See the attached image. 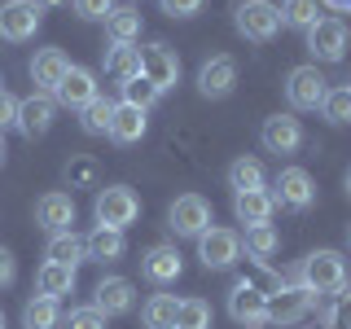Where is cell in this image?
<instances>
[{
    "label": "cell",
    "instance_id": "e0dca14e",
    "mask_svg": "<svg viewBox=\"0 0 351 329\" xmlns=\"http://www.w3.org/2000/svg\"><path fill=\"white\" fill-rule=\"evenodd\" d=\"M237 88V62L233 58H211L202 62V71H197V93L219 101V97H228Z\"/></svg>",
    "mask_w": 351,
    "mask_h": 329
},
{
    "label": "cell",
    "instance_id": "6da1fadb",
    "mask_svg": "<svg viewBox=\"0 0 351 329\" xmlns=\"http://www.w3.org/2000/svg\"><path fill=\"white\" fill-rule=\"evenodd\" d=\"M299 285H307L312 294H329L338 285H347V259L338 250H312L299 263Z\"/></svg>",
    "mask_w": 351,
    "mask_h": 329
},
{
    "label": "cell",
    "instance_id": "f35d334b",
    "mask_svg": "<svg viewBox=\"0 0 351 329\" xmlns=\"http://www.w3.org/2000/svg\"><path fill=\"white\" fill-rule=\"evenodd\" d=\"M66 329H106V316L97 312V307H75V312L66 316Z\"/></svg>",
    "mask_w": 351,
    "mask_h": 329
},
{
    "label": "cell",
    "instance_id": "8d00e7d4",
    "mask_svg": "<svg viewBox=\"0 0 351 329\" xmlns=\"http://www.w3.org/2000/svg\"><path fill=\"white\" fill-rule=\"evenodd\" d=\"M119 88H123V101H128V106H141V110H149V106L162 97L158 88L145 80V75H132V80H128V84H119Z\"/></svg>",
    "mask_w": 351,
    "mask_h": 329
},
{
    "label": "cell",
    "instance_id": "ba28073f",
    "mask_svg": "<svg viewBox=\"0 0 351 329\" xmlns=\"http://www.w3.org/2000/svg\"><path fill=\"white\" fill-rule=\"evenodd\" d=\"M40 5L36 0H5L0 5V40H9V44H22V40H31L40 31Z\"/></svg>",
    "mask_w": 351,
    "mask_h": 329
},
{
    "label": "cell",
    "instance_id": "f6af8a7d",
    "mask_svg": "<svg viewBox=\"0 0 351 329\" xmlns=\"http://www.w3.org/2000/svg\"><path fill=\"white\" fill-rule=\"evenodd\" d=\"M36 5H40V9H53V5H62V0H36Z\"/></svg>",
    "mask_w": 351,
    "mask_h": 329
},
{
    "label": "cell",
    "instance_id": "4316f807",
    "mask_svg": "<svg viewBox=\"0 0 351 329\" xmlns=\"http://www.w3.org/2000/svg\"><path fill=\"white\" fill-rule=\"evenodd\" d=\"M321 316L329 329H351V285H338V290L321 294Z\"/></svg>",
    "mask_w": 351,
    "mask_h": 329
},
{
    "label": "cell",
    "instance_id": "8fae6325",
    "mask_svg": "<svg viewBox=\"0 0 351 329\" xmlns=\"http://www.w3.org/2000/svg\"><path fill=\"white\" fill-rule=\"evenodd\" d=\"M197 259H202L206 268H233L241 259V237L233 228H206V233L197 237Z\"/></svg>",
    "mask_w": 351,
    "mask_h": 329
},
{
    "label": "cell",
    "instance_id": "60d3db41",
    "mask_svg": "<svg viewBox=\"0 0 351 329\" xmlns=\"http://www.w3.org/2000/svg\"><path fill=\"white\" fill-rule=\"evenodd\" d=\"M162 5V14H171V18H193L197 9H202V0H158Z\"/></svg>",
    "mask_w": 351,
    "mask_h": 329
},
{
    "label": "cell",
    "instance_id": "9a60e30c",
    "mask_svg": "<svg viewBox=\"0 0 351 329\" xmlns=\"http://www.w3.org/2000/svg\"><path fill=\"white\" fill-rule=\"evenodd\" d=\"M259 141H263L268 154H294L303 145V123L294 114H272V119H263Z\"/></svg>",
    "mask_w": 351,
    "mask_h": 329
},
{
    "label": "cell",
    "instance_id": "5b68a950",
    "mask_svg": "<svg viewBox=\"0 0 351 329\" xmlns=\"http://www.w3.org/2000/svg\"><path fill=\"white\" fill-rule=\"evenodd\" d=\"M325 93H329V80L316 66H294V71L285 75V101L294 110H321Z\"/></svg>",
    "mask_w": 351,
    "mask_h": 329
},
{
    "label": "cell",
    "instance_id": "7bdbcfd3",
    "mask_svg": "<svg viewBox=\"0 0 351 329\" xmlns=\"http://www.w3.org/2000/svg\"><path fill=\"white\" fill-rule=\"evenodd\" d=\"M14 277H18V263H14V255H9L5 246H0V290H9Z\"/></svg>",
    "mask_w": 351,
    "mask_h": 329
},
{
    "label": "cell",
    "instance_id": "2e32d148",
    "mask_svg": "<svg viewBox=\"0 0 351 329\" xmlns=\"http://www.w3.org/2000/svg\"><path fill=\"white\" fill-rule=\"evenodd\" d=\"M36 224H40L49 237L71 233V224H75V202H71V193H44L40 202H36Z\"/></svg>",
    "mask_w": 351,
    "mask_h": 329
},
{
    "label": "cell",
    "instance_id": "cb8c5ba5",
    "mask_svg": "<svg viewBox=\"0 0 351 329\" xmlns=\"http://www.w3.org/2000/svg\"><path fill=\"white\" fill-rule=\"evenodd\" d=\"M106 75L114 84H128L132 75H141V49L136 44H110L106 49Z\"/></svg>",
    "mask_w": 351,
    "mask_h": 329
},
{
    "label": "cell",
    "instance_id": "b9f144b4",
    "mask_svg": "<svg viewBox=\"0 0 351 329\" xmlns=\"http://www.w3.org/2000/svg\"><path fill=\"white\" fill-rule=\"evenodd\" d=\"M14 119H18V97L0 88V132H5V127H14Z\"/></svg>",
    "mask_w": 351,
    "mask_h": 329
},
{
    "label": "cell",
    "instance_id": "9c48e42d",
    "mask_svg": "<svg viewBox=\"0 0 351 329\" xmlns=\"http://www.w3.org/2000/svg\"><path fill=\"white\" fill-rule=\"evenodd\" d=\"M228 316H233L237 325H263L268 321V290L241 277L233 285V294H228Z\"/></svg>",
    "mask_w": 351,
    "mask_h": 329
},
{
    "label": "cell",
    "instance_id": "44dd1931",
    "mask_svg": "<svg viewBox=\"0 0 351 329\" xmlns=\"http://www.w3.org/2000/svg\"><path fill=\"white\" fill-rule=\"evenodd\" d=\"M71 71V62H66V53L62 49H40L36 53V62H31V80H36V93H49L53 97V88L62 84V75Z\"/></svg>",
    "mask_w": 351,
    "mask_h": 329
},
{
    "label": "cell",
    "instance_id": "f546056e",
    "mask_svg": "<svg viewBox=\"0 0 351 329\" xmlns=\"http://www.w3.org/2000/svg\"><path fill=\"white\" fill-rule=\"evenodd\" d=\"M58 321H62L58 299H49V294H36V299L22 307V325H27V329H53Z\"/></svg>",
    "mask_w": 351,
    "mask_h": 329
},
{
    "label": "cell",
    "instance_id": "d6a6232c",
    "mask_svg": "<svg viewBox=\"0 0 351 329\" xmlns=\"http://www.w3.org/2000/svg\"><path fill=\"white\" fill-rule=\"evenodd\" d=\"M80 123H84V132L88 136H110V114H114V101H106V97H97V101H88L84 110H80Z\"/></svg>",
    "mask_w": 351,
    "mask_h": 329
},
{
    "label": "cell",
    "instance_id": "d590c367",
    "mask_svg": "<svg viewBox=\"0 0 351 329\" xmlns=\"http://www.w3.org/2000/svg\"><path fill=\"white\" fill-rule=\"evenodd\" d=\"M321 114L329 119V123H351V93L347 88H329L325 93V101H321Z\"/></svg>",
    "mask_w": 351,
    "mask_h": 329
},
{
    "label": "cell",
    "instance_id": "c3c4849f",
    "mask_svg": "<svg viewBox=\"0 0 351 329\" xmlns=\"http://www.w3.org/2000/svg\"><path fill=\"white\" fill-rule=\"evenodd\" d=\"M0 329H5V312H0Z\"/></svg>",
    "mask_w": 351,
    "mask_h": 329
},
{
    "label": "cell",
    "instance_id": "d6986e66",
    "mask_svg": "<svg viewBox=\"0 0 351 329\" xmlns=\"http://www.w3.org/2000/svg\"><path fill=\"white\" fill-rule=\"evenodd\" d=\"M180 250L176 246H149L145 255H141V272H145V281L154 285H171L176 277H180Z\"/></svg>",
    "mask_w": 351,
    "mask_h": 329
},
{
    "label": "cell",
    "instance_id": "83f0119b",
    "mask_svg": "<svg viewBox=\"0 0 351 329\" xmlns=\"http://www.w3.org/2000/svg\"><path fill=\"white\" fill-rule=\"evenodd\" d=\"M84 246H88V259H119L123 255V233L119 228H106V224H97L93 233L84 237Z\"/></svg>",
    "mask_w": 351,
    "mask_h": 329
},
{
    "label": "cell",
    "instance_id": "e575fe53",
    "mask_svg": "<svg viewBox=\"0 0 351 329\" xmlns=\"http://www.w3.org/2000/svg\"><path fill=\"white\" fill-rule=\"evenodd\" d=\"M277 246H281V237H277V228H272V224H250L246 228V250L255 259H268Z\"/></svg>",
    "mask_w": 351,
    "mask_h": 329
},
{
    "label": "cell",
    "instance_id": "f1b7e54d",
    "mask_svg": "<svg viewBox=\"0 0 351 329\" xmlns=\"http://www.w3.org/2000/svg\"><path fill=\"white\" fill-rule=\"evenodd\" d=\"M106 36H110V44H136V36H141V14L136 9H119L114 5V14L106 18Z\"/></svg>",
    "mask_w": 351,
    "mask_h": 329
},
{
    "label": "cell",
    "instance_id": "836d02e7",
    "mask_svg": "<svg viewBox=\"0 0 351 329\" xmlns=\"http://www.w3.org/2000/svg\"><path fill=\"white\" fill-rule=\"evenodd\" d=\"M176 329H211V303L206 299H180Z\"/></svg>",
    "mask_w": 351,
    "mask_h": 329
},
{
    "label": "cell",
    "instance_id": "3957f363",
    "mask_svg": "<svg viewBox=\"0 0 351 329\" xmlns=\"http://www.w3.org/2000/svg\"><path fill=\"white\" fill-rule=\"evenodd\" d=\"M97 224H106V228H119V233H123V228L132 224V219L141 215V197L128 189V184H110V189H101L97 193Z\"/></svg>",
    "mask_w": 351,
    "mask_h": 329
},
{
    "label": "cell",
    "instance_id": "bcb514c9",
    "mask_svg": "<svg viewBox=\"0 0 351 329\" xmlns=\"http://www.w3.org/2000/svg\"><path fill=\"white\" fill-rule=\"evenodd\" d=\"M5 154H9V149H5V132H0V162H5Z\"/></svg>",
    "mask_w": 351,
    "mask_h": 329
},
{
    "label": "cell",
    "instance_id": "7402d4cb",
    "mask_svg": "<svg viewBox=\"0 0 351 329\" xmlns=\"http://www.w3.org/2000/svg\"><path fill=\"white\" fill-rule=\"evenodd\" d=\"M233 211L241 224H268L272 211H277V197H272L268 189H246V193H233Z\"/></svg>",
    "mask_w": 351,
    "mask_h": 329
},
{
    "label": "cell",
    "instance_id": "1f68e13d",
    "mask_svg": "<svg viewBox=\"0 0 351 329\" xmlns=\"http://www.w3.org/2000/svg\"><path fill=\"white\" fill-rule=\"evenodd\" d=\"M228 184H233V193L263 189V162L259 158H237L233 167H228Z\"/></svg>",
    "mask_w": 351,
    "mask_h": 329
},
{
    "label": "cell",
    "instance_id": "d4e9b609",
    "mask_svg": "<svg viewBox=\"0 0 351 329\" xmlns=\"http://www.w3.org/2000/svg\"><path fill=\"white\" fill-rule=\"evenodd\" d=\"M36 290L49 294V299L71 294V290H75V268H62V263H49V259H44L40 272H36Z\"/></svg>",
    "mask_w": 351,
    "mask_h": 329
},
{
    "label": "cell",
    "instance_id": "ee69618b",
    "mask_svg": "<svg viewBox=\"0 0 351 329\" xmlns=\"http://www.w3.org/2000/svg\"><path fill=\"white\" fill-rule=\"evenodd\" d=\"M325 9H334V14H351V0H321Z\"/></svg>",
    "mask_w": 351,
    "mask_h": 329
},
{
    "label": "cell",
    "instance_id": "603a6c76",
    "mask_svg": "<svg viewBox=\"0 0 351 329\" xmlns=\"http://www.w3.org/2000/svg\"><path fill=\"white\" fill-rule=\"evenodd\" d=\"M44 259H49V263H62V268H80V263L88 259V246H84V237L71 228V233L49 237V246H44Z\"/></svg>",
    "mask_w": 351,
    "mask_h": 329
},
{
    "label": "cell",
    "instance_id": "52a82bcc",
    "mask_svg": "<svg viewBox=\"0 0 351 329\" xmlns=\"http://www.w3.org/2000/svg\"><path fill=\"white\" fill-rule=\"evenodd\" d=\"M312 299L316 294L307 290V285H277V290L268 294V321L272 325H299L307 312H312Z\"/></svg>",
    "mask_w": 351,
    "mask_h": 329
},
{
    "label": "cell",
    "instance_id": "681fc988",
    "mask_svg": "<svg viewBox=\"0 0 351 329\" xmlns=\"http://www.w3.org/2000/svg\"><path fill=\"white\" fill-rule=\"evenodd\" d=\"M347 93H351V84H347Z\"/></svg>",
    "mask_w": 351,
    "mask_h": 329
},
{
    "label": "cell",
    "instance_id": "30bf717a",
    "mask_svg": "<svg viewBox=\"0 0 351 329\" xmlns=\"http://www.w3.org/2000/svg\"><path fill=\"white\" fill-rule=\"evenodd\" d=\"M272 197L277 206H290V211H307L316 202V184L303 167H281L277 171V184H272Z\"/></svg>",
    "mask_w": 351,
    "mask_h": 329
},
{
    "label": "cell",
    "instance_id": "4fadbf2b",
    "mask_svg": "<svg viewBox=\"0 0 351 329\" xmlns=\"http://www.w3.org/2000/svg\"><path fill=\"white\" fill-rule=\"evenodd\" d=\"M53 114H58V101H53L49 93H31V97H22L18 101V119H14V127L22 132V136H44V132L53 127Z\"/></svg>",
    "mask_w": 351,
    "mask_h": 329
},
{
    "label": "cell",
    "instance_id": "7c38bea8",
    "mask_svg": "<svg viewBox=\"0 0 351 329\" xmlns=\"http://www.w3.org/2000/svg\"><path fill=\"white\" fill-rule=\"evenodd\" d=\"M141 75L158 93H167V88L180 84V58H176L167 44H149V49H141Z\"/></svg>",
    "mask_w": 351,
    "mask_h": 329
},
{
    "label": "cell",
    "instance_id": "74e56055",
    "mask_svg": "<svg viewBox=\"0 0 351 329\" xmlns=\"http://www.w3.org/2000/svg\"><path fill=\"white\" fill-rule=\"evenodd\" d=\"M71 5H75V14L84 22H106L114 14V0H71Z\"/></svg>",
    "mask_w": 351,
    "mask_h": 329
},
{
    "label": "cell",
    "instance_id": "8992f818",
    "mask_svg": "<svg viewBox=\"0 0 351 329\" xmlns=\"http://www.w3.org/2000/svg\"><path fill=\"white\" fill-rule=\"evenodd\" d=\"M347 22L343 18H316L307 27V49H312L316 62H343L347 53Z\"/></svg>",
    "mask_w": 351,
    "mask_h": 329
},
{
    "label": "cell",
    "instance_id": "7dc6e473",
    "mask_svg": "<svg viewBox=\"0 0 351 329\" xmlns=\"http://www.w3.org/2000/svg\"><path fill=\"white\" fill-rule=\"evenodd\" d=\"M347 193H351V171H347Z\"/></svg>",
    "mask_w": 351,
    "mask_h": 329
},
{
    "label": "cell",
    "instance_id": "5bb4252c",
    "mask_svg": "<svg viewBox=\"0 0 351 329\" xmlns=\"http://www.w3.org/2000/svg\"><path fill=\"white\" fill-rule=\"evenodd\" d=\"M97 75L93 71H84V66H71V71L62 75V84L53 88V101L66 106V110H84L88 101H97Z\"/></svg>",
    "mask_w": 351,
    "mask_h": 329
},
{
    "label": "cell",
    "instance_id": "ffe728a7",
    "mask_svg": "<svg viewBox=\"0 0 351 329\" xmlns=\"http://www.w3.org/2000/svg\"><path fill=\"white\" fill-rule=\"evenodd\" d=\"M141 136H145V110L128 106V101H114V114H110V141H119V145H136Z\"/></svg>",
    "mask_w": 351,
    "mask_h": 329
},
{
    "label": "cell",
    "instance_id": "277c9868",
    "mask_svg": "<svg viewBox=\"0 0 351 329\" xmlns=\"http://www.w3.org/2000/svg\"><path fill=\"white\" fill-rule=\"evenodd\" d=\"M167 224L176 237H202L206 228H211V202H206L202 193H184L171 202L167 211Z\"/></svg>",
    "mask_w": 351,
    "mask_h": 329
},
{
    "label": "cell",
    "instance_id": "ac0fdd59",
    "mask_svg": "<svg viewBox=\"0 0 351 329\" xmlns=\"http://www.w3.org/2000/svg\"><path fill=\"white\" fill-rule=\"evenodd\" d=\"M132 303H136V290H132L128 277H106L93 294V307L101 316H123V312H132Z\"/></svg>",
    "mask_w": 351,
    "mask_h": 329
},
{
    "label": "cell",
    "instance_id": "484cf974",
    "mask_svg": "<svg viewBox=\"0 0 351 329\" xmlns=\"http://www.w3.org/2000/svg\"><path fill=\"white\" fill-rule=\"evenodd\" d=\"M176 316H180V299H176V294H154V299L141 307L145 329H176Z\"/></svg>",
    "mask_w": 351,
    "mask_h": 329
},
{
    "label": "cell",
    "instance_id": "7a4b0ae2",
    "mask_svg": "<svg viewBox=\"0 0 351 329\" xmlns=\"http://www.w3.org/2000/svg\"><path fill=\"white\" fill-rule=\"evenodd\" d=\"M233 22H237V31H241L246 40L263 44V40H272V36L281 31V9L272 5V0H241L237 14H233Z\"/></svg>",
    "mask_w": 351,
    "mask_h": 329
},
{
    "label": "cell",
    "instance_id": "ab89813d",
    "mask_svg": "<svg viewBox=\"0 0 351 329\" xmlns=\"http://www.w3.org/2000/svg\"><path fill=\"white\" fill-rule=\"evenodd\" d=\"M66 175H71V184H93L97 180V162L93 158H80V162L66 167Z\"/></svg>",
    "mask_w": 351,
    "mask_h": 329
},
{
    "label": "cell",
    "instance_id": "4dcf8cb0",
    "mask_svg": "<svg viewBox=\"0 0 351 329\" xmlns=\"http://www.w3.org/2000/svg\"><path fill=\"white\" fill-rule=\"evenodd\" d=\"M281 27H299L307 31L316 18H321V0H281Z\"/></svg>",
    "mask_w": 351,
    "mask_h": 329
}]
</instances>
